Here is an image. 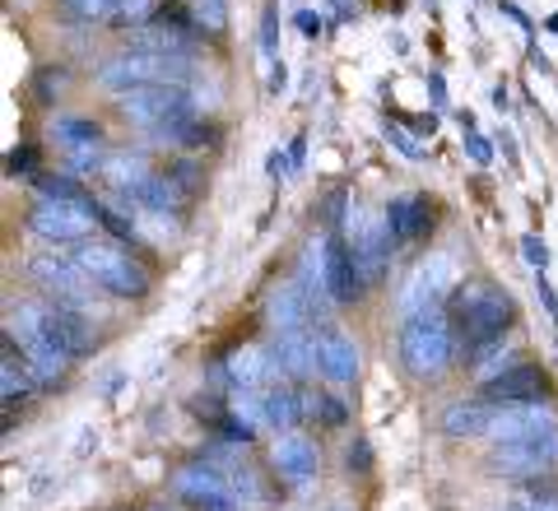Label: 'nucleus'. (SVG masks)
<instances>
[{"label": "nucleus", "instance_id": "obj_35", "mask_svg": "<svg viewBox=\"0 0 558 511\" xmlns=\"http://www.w3.org/2000/svg\"><path fill=\"white\" fill-rule=\"evenodd\" d=\"M535 293H539V307L549 312V321L558 326V293H554V284H549L545 270H535Z\"/></svg>", "mask_w": 558, "mask_h": 511}, {"label": "nucleus", "instance_id": "obj_21", "mask_svg": "<svg viewBox=\"0 0 558 511\" xmlns=\"http://www.w3.org/2000/svg\"><path fill=\"white\" fill-rule=\"evenodd\" d=\"M494 414H498V404H488L484 396L480 400H457V404L442 410V433L447 437H488Z\"/></svg>", "mask_w": 558, "mask_h": 511}, {"label": "nucleus", "instance_id": "obj_23", "mask_svg": "<svg viewBox=\"0 0 558 511\" xmlns=\"http://www.w3.org/2000/svg\"><path fill=\"white\" fill-rule=\"evenodd\" d=\"M51 135H57L65 149H98L102 145V126L89 117H57L51 121Z\"/></svg>", "mask_w": 558, "mask_h": 511}, {"label": "nucleus", "instance_id": "obj_5", "mask_svg": "<svg viewBox=\"0 0 558 511\" xmlns=\"http://www.w3.org/2000/svg\"><path fill=\"white\" fill-rule=\"evenodd\" d=\"M117 108L131 126L159 135V139H172V131L196 117V98H191L182 84H140V89L117 98Z\"/></svg>", "mask_w": 558, "mask_h": 511}, {"label": "nucleus", "instance_id": "obj_13", "mask_svg": "<svg viewBox=\"0 0 558 511\" xmlns=\"http://www.w3.org/2000/svg\"><path fill=\"white\" fill-rule=\"evenodd\" d=\"M451 293H457V266H451V256H428L424 266L405 279V289H400V316L438 307Z\"/></svg>", "mask_w": 558, "mask_h": 511}, {"label": "nucleus", "instance_id": "obj_38", "mask_svg": "<svg viewBox=\"0 0 558 511\" xmlns=\"http://www.w3.org/2000/svg\"><path fill=\"white\" fill-rule=\"evenodd\" d=\"M289 89V70H284V61H270V94H284Z\"/></svg>", "mask_w": 558, "mask_h": 511}, {"label": "nucleus", "instance_id": "obj_9", "mask_svg": "<svg viewBox=\"0 0 558 511\" xmlns=\"http://www.w3.org/2000/svg\"><path fill=\"white\" fill-rule=\"evenodd\" d=\"M322 270H326V293L336 297V307H354L363 297V289H368L354 246H349V238H344V228H330V233H326V242H322Z\"/></svg>", "mask_w": 558, "mask_h": 511}, {"label": "nucleus", "instance_id": "obj_44", "mask_svg": "<svg viewBox=\"0 0 558 511\" xmlns=\"http://www.w3.org/2000/svg\"><path fill=\"white\" fill-rule=\"evenodd\" d=\"M494 108L508 112V84H498V89H494Z\"/></svg>", "mask_w": 558, "mask_h": 511}, {"label": "nucleus", "instance_id": "obj_7", "mask_svg": "<svg viewBox=\"0 0 558 511\" xmlns=\"http://www.w3.org/2000/svg\"><path fill=\"white\" fill-rule=\"evenodd\" d=\"M24 228L33 238H43L51 246H75L89 238V228H94V215H89V196L84 200H33V209L24 215Z\"/></svg>", "mask_w": 558, "mask_h": 511}, {"label": "nucleus", "instance_id": "obj_41", "mask_svg": "<svg viewBox=\"0 0 558 511\" xmlns=\"http://www.w3.org/2000/svg\"><path fill=\"white\" fill-rule=\"evenodd\" d=\"M266 168H270V178H275V182H279V178H284V172H289V168H293V163H289V154H279V149H275V154H270V158H266Z\"/></svg>", "mask_w": 558, "mask_h": 511}, {"label": "nucleus", "instance_id": "obj_10", "mask_svg": "<svg viewBox=\"0 0 558 511\" xmlns=\"http://www.w3.org/2000/svg\"><path fill=\"white\" fill-rule=\"evenodd\" d=\"M344 238L349 246H354V256H359V266H363V279L368 284H377L381 275H387L391 266V228H387V215H368V209H354V215L344 219Z\"/></svg>", "mask_w": 558, "mask_h": 511}, {"label": "nucleus", "instance_id": "obj_14", "mask_svg": "<svg viewBox=\"0 0 558 511\" xmlns=\"http://www.w3.org/2000/svg\"><path fill=\"white\" fill-rule=\"evenodd\" d=\"M554 428H558L554 400H531V404H498L488 437H494V442H521V437H539Z\"/></svg>", "mask_w": 558, "mask_h": 511}, {"label": "nucleus", "instance_id": "obj_30", "mask_svg": "<svg viewBox=\"0 0 558 511\" xmlns=\"http://www.w3.org/2000/svg\"><path fill=\"white\" fill-rule=\"evenodd\" d=\"M381 131H387V139H391V145H396L400 154H405V158H410V163H418V158H424V149H418V139H414L410 131H400V126H396V121H387V126H381Z\"/></svg>", "mask_w": 558, "mask_h": 511}, {"label": "nucleus", "instance_id": "obj_26", "mask_svg": "<svg viewBox=\"0 0 558 511\" xmlns=\"http://www.w3.org/2000/svg\"><path fill=\"white\" fill-rule=\"evenodd\" d=\"M191 20H196V28L223 33L229 28V10H223V0H191Z\"/></svg>", "mask_w": 558, "mask_h": 511}, {"label": "nucleus", "instance_id": "obj_18", "mask_svg": "<svg viewBox=\"0 0 558 511\" xmlns=\"http://www.w3.org/2000/svg\"><path fill=\"white\" fill-rule=\"evenodd\" d=\"M387 228H391V242L405 246V242H418L433 228V205L428 196H418V191H405V196H391L387 200Z\"/></svg>", "mask_w": 558, "mask_h": 511}, {"label": "nucleus", "instance_id": "obj_11", "mask_svg": "<svg viewBox=\"0 0 558 511\" xmlns=\"http://www.w3.org/2000/svg\"><path fill=\"white\" fill-rule=\"evenodd\" d=\"M28 275L47 289V297H61V303H70V307H89V297H94V289H98L94 279L84 275L80 260H75V256H61V252L33 256V260H28Z\"/></svg>", "mask_w": 558, "mask_h": 511}, {"label": "nucleus", "instance_id": "obj_6", "mask_svg": "<svg viewBox=\"0 0 558 511\" xmlns=\"http://www.w3.org/2000/svg\"><path fill=\"white\" fill-rule=\"evenodd\" d=\"M98 89L102 94H131L140 84H186V57H163V51H121V57L98 65Z\"/></svg>", "mask_w": 558, "mask_h": 511}, {"label": "nucleus", "instance_id": "obj_40", "mask_svg": "<svg viewBox=\"0 0 558 511\" xmlns=\"http://www.w3.org/2000/svg\"><path fill=\"white\" fill-rule=\"evenodd\" d=\"M517 511H558V498H521Z\"/></svg>", "mask_w": 558, "mask_h": 511}, {"label": "nucleus", "instance_id": "obj_39", "mask_svg": "<svg viewBox=\"0 0 558 511\" xmlns=\"http://www.w3.org/2000/svg\"><path fill=\"white\" fill-rule=\"evenodd\" d=\"M344 461L354 465V470H368V461H373V455H368V442H354V447H349Z\"/></svg>", "mask_w": 558, "mask_h": 511}, {"label": "nucleus", "instance_id": "obj_31", "mask_svg": "<svg viewBox=\"0 0 558 511\" xmlns=\"http://www.w3.org/2000/svg\"><path fill=\"white\" fill-rule=\"evenodd\" d=\"M465 154H470V163L488 168V163H494V139H484L480 131H465Z\"/></svg>", "mask_w": 558, "mask_h": 511}, {"label": "nucleus", "instance_id": "obj_1", "mask_svg": "<svg viewBox=\"0 0 558 511\" xmlns=\"http://www.w3.org/2000/svg\"><path fill=\"white\" fill-rule=\"evenodd\" d=\"M396 354H400V367H405L410 377H442L451 367V358L461 354V334H457V321H451L447 303L400 316Z\"/></svg>", "mask_w": 558, "mask_h": 511}, {"label": "nucleus", "instance_id": "obj_37", "mask_svg": "<svg viewBox=\"0 0 558 511\" xmlns=\"http://www.w3.org/2000/svg\"><path fill=\"white\" fill-rule=\"evenodd\" d=\"M293 24H299V33H303V38H317V33H322V14L299 10V20H293Z\"/></svg>", "mask_w": 558, "mask_h": 511}, {"label": "nucleus", "instance_id": "obj_17", "mask_svg": "<svg viewBox=\"0 0 558 511\" xmlns=\"http://www.w3.org/2000/svg\"><path fill=\"white\" fill-rule=\"evenodd\" d=\"M270 465H275L279 479L307 484L312 474H317V465H322V451H317V442H312V437H303V433H279L275 447H270Z\"/></svg>", "mask_w": 558, "mask_h": 511}, {"label": "nucleus", "instance_id": "obj_22", "mask_svg": "<svg viewBox=\"0 0 558 511\" xmlns=\"http://www.w3.org/2000/svg\"><path fill=\"white\" fill-rule=\"evenodd\" d=\"M38 386V377H33V367L20 358L14 363V349L5 344V367H0V396H5V410H20V404L28 400V391Z\"/></svg>", "mask_w": 558, "mask_h": 511}, {"label": "nucleus", "instance_id": "obj_8", "mask_svg": "<svg viewBox=\"0 0 558 511\" xmlns=\"http://www.w3.org/2000/svg\"><path fill=\"white\" fill-rule=\"evenodd\" d=\"M488 474H508V479H535V474L558 470V428L539 437H521V442H498L488 451Z\"/></svg>", "mask_w": 558, "mask_h": 511}, {"label": "nucleus", "instance_id": "obj_12", "mask_svg": "<svg viewBox=\"0 0 558 511\" xmlns=\"http://www.w3.org/2000/svg\"><path fill=\"white\" fill-rule=\"evenodd\" d=\"M480 396L488 404H531V400H549L554 386H549V373L539 363L517 358V363L502 367V373L480 381Z\"/></svg>", "mask_w": 558, "mask_h": 511}, {"label": "nucleus", "instance_id": "obj_19", "mask_svg": "<svg viewBox=\"0 0 558 511\" xmlns=\"http://www.w3.org/2000/svg\"><path fill=\"white\" fill-rule=\"evenodd\" d=\"M260 414H266V428L270 433H293L299 423L307 418L303 414V391L299 381H275L260 391Z\"/></svg>", "mask_w": 558, "mask_h": 511}, {"label": "nucleus", "instance_id": "obj_4", "mask_svg": "<svg viewBox=\"0 0 558 511\" xmlns=\"http://www.w3.org/2000/svg\"><path fill=\"white\" fill-rule=\"evenodd\" d=\"M70 256L80 260L84 275H89L102 293L121 297V303H140V297H149V289H154L149 270L140 266V260L126 252V246H117V242H94V238H84V242H75V252H70Z\"/></svg>", "mask_w": 558, "mask_h": 511}, {"label": "nucleus", "instance_id": "obj_16", "mask_svg": "<svg viewBox=\"0 0 558 511\" xmlns=\"http://www.w3.org/2000/svg\"><path fill=\"white\" fill-rule=\"evenodd\" d=\"M317 373L330 381V386H349L359 377V344L330 321L317 330Z\"/></svg>", "mask_w": 558, "mask_h": 511}, {"label": "nucleus", "instance_id": "obj_36", "mask_svg": "<svg viewBox=\"0 0 558 511\" xmlns=\"http://www.w3.org/2000/svg\"><path fill=\"white\" fill-rule=\"evenodd\" d=\"M322 223L326 228H340L344 223V191H330V196L322 200Z\"/></svg>", "mask_w": 558, "mask_h": 511}, {"label": "nucleus", "instance_id": "obj_46", "mask_svg": "<svg viewBox=\"0 0 558 511\" xmlns=\"http://www.w3.org/2000/svg\"><path fill=\"white\" fill-rule=\"evenodd\" d=\"M508 511H517V507H508Z\"/></svg>", "mask_w": 558, "mask_h": 511}, {"label": "nucleus", "instance_id": "obj_15", "mask_svg": "<svg viewBox=\"0 0 558 511\" xmlns=\"http://www.w3.org/2000/svg\"><path fill=\"white\" fill-rule=\"evenodd\" d=\"M266 349H270L275 373L284 381H307L312 373H317V334H307V330H270Z\"/></svg>", "mask_w": 558, "mask_h": 511}, {"label": "nucleus", "instance_id": "obj_32", "mask_svg": "<svg viewBox=\"0 0 558 511\" xmlns=\"http://www.w3.org/2000/svg\"><path fill=\"white\" fill-rule=\"evenodd\" d=\"M521 256H526V266H531V270H549V246L539 242L535 233L521 238Z\"/></svg>", "mask_w": 558, "mask_h": 511}, {"label": "nucleus", "instance_id": "obj_34", "mask_svg": "<svg viewBox=\"0 0 558 511\" xmlns=\"http://www.w3.org/2000/svg\"><path fill=\"white\" fill-rule=\"evenodd\" d=\"M33 163H38L33 145H14L10 158H5V172H10V178H20V172H33Z\"/></svg>", "mask_w": 558, "mask_h": 511}, {"label": "nucleus", "instance_id": "obj_42", "mask_svg": "<svg viewBox=\"0 0 558 511\" xmlns=\"http://www.w3.org/2000/svg\"><path fill=\"white\" fill-rule=\"evenodd\" d=\"M498 10H502V14H508V20H512V24H521V33H531V20H526V14H521L517 5H508V0H498Z\"/></svg>", "mask_w": 558, "mask_h": 511}, {"label": "nucleus", "instance_id": "obj_43", "mask_svg": "<svg viewBox=\"0 0 558 511\" xmlns=\"http://www.w3.org/2000/svg\"><path fill=\"white\" fill-rule=\"evenodd\" d=\"M303 154H307V135H293V145H289V163H293V168H303Z\"/></svg>", "mask_w": 558, "mask_h": 511}, {"label": "nucleus", "instance_id": "obj_45", "mask_svg": "<svg viewBox=\"0 0 558 511\" xmlns=\"http://www.w3.org/2000/svg\"><path fill=\"white\" fill-rule=\"evenodd\" d=\"M149 511H168V507H149Z\"/></svg>", "mask_w": 558, "mask_h": 511}, {"label": "nucleus", "instance_id": "obj_27", "mask_svg": "<svg viewBox=\"0 0 558 511\" xmlns=\"http://www.w3.org/2000/svg\"><path fill=\"white\" fill-rule=\"evenodd\" d=\"M61 10L70 20H112L117 0H61Z\"/></svg>", "mask_w": 558, "mask_h": 511}, {"label": "nucleus", "instance_id": "obj_20", "mask_svg": "<svg viewBox=\"0 0 558 511\" xmlns=\"http://www.w3.org/2000/svg\"><path fill=\"white\" fill-rule=\"evenodd\" d=\"M266 326L270 330H312V303L299 284H284L266 297Z\"/></svg>", "mask_w": 558, "mask_h": 511}, {"label": "nucleus", "instance_id": "obj_33", "mask_svg": "<svg viewBox=\"0 0 558 511\" xmlns=\"http://www.w3.org/2000/svg\"><path fill=\"white\" fill-rule=\"evenodd\" d=\"M349 414H344V400L340 396H322V404H317V423H326V428H340Z\"/></svg>", "mask_w": 558, "mask_h": 511}, {"label": "nucleus", "instance_id": "obj_2", "mask_svg": "<svg viewBox=\"0 0 558 511\" xmlns=\"http://www.w3.org/2000/svg\"><path fill=\"white\" fill-rule=\"evenodd\" d=\"M447 312L451 321H457V334H461V349L470 354V349L480 344H498L502 334L512 330L517 321V303L508 289L488 284V279H475V284H465L447 297Z\"/></svg>", "mask_w": 558, "mask_h": 511}, {"label": "nucleus", "instance_id": "obj_3", "mask_svg": "<svg viewBox=\"0 0 558 511\" xmlns=\"http://www.w3.org/2000/svg\"><path fill=\"white\" fill-rule=\"evenodd\" d=\"M20 334H38V340H47L57 354H65L70 363L89 358L94 354V326L89 316H84V307H70L61 303V297H47V303H28L20 307V326H10Z\"/></svg>", "mask_w": 558, "mask_h": 511}, {"label": "nucleus", "instance_id": "obj_25", "mask_svg": "<svg viewBox=\"0 0 558 511\" xmlns=\"http://www.w3.org/2000/svg\"><path fill=\"white\" fill-rule=\"evenodd\" d=\"M159 14H163L159 0H117V10H112L108 24H112V28H131V24L145 28L149 20H159Z\"/></svg>", "mask_w": 558, "mask_h": 511}, {"label": "nucleus", "instance_id": "obj_24", "mask_svg": "<svg viewBox=\"0 0 558 511\" xmlns=\"http://www.w3.org/2000/svg\"><path fill=\"white\" fill-rule=\"evenodd\" d=\"M89 215L94 223H102L117 242H135L140 238V223H131V215H121V209L112 200H102V196H89Z\"/></svg>", "mask_w": 558, "mask_h": 511}, {"label": "nucleus", "instance_id": "obj_28", "mask_svg": "<svg viewBox=\"0 0 558 511\" xmlns=\"http://www.w3.org/2000/svg\"><path fill=\"white\" fill-rule=\"evenodd\" d=\"M38 196L43 200H84L89 191H80L70 178H38Z\"/></svg>", "mask_w": 558, "mask_h": 511}, {"label": "nucleus", "instance_id": "obj_29", "mask_svg": "<svg viewBox=\"0 0 558 511\" xmlns=\"http://www.w3.org/2000/svg\"><path fill=\"white\" fill-rule=\"evenodd\" d=\"M260 51L275 61V51H279V5L260 10Z\"/></svg>", "mask_w": 558, "mask_h": 511}]
</instances>
